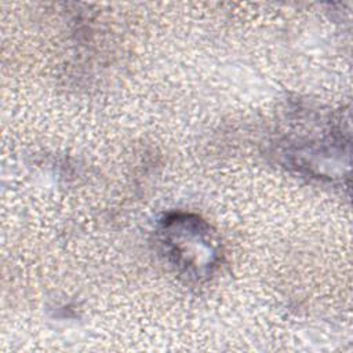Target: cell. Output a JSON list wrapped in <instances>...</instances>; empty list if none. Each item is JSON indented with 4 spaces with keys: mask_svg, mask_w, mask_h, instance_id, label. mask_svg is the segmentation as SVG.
Segmentation results:
<instances>
[{
    "mask_svg": "<svg viewBox=\"0 0 353 353\" xmlns=\"http://www.w3.org/2000/svg\"><path fill=\"white\" fill-rule=\"evenodd\" d=\"M157 241L168 262L190 281L210 279L221 263V241L197 215L168 214L160 221Z\"/></svg>",
    "mask_w": 353,
    "mask_h": 353,
    "instance_id": "1",
    "label": "cell"
}]
</instances>
